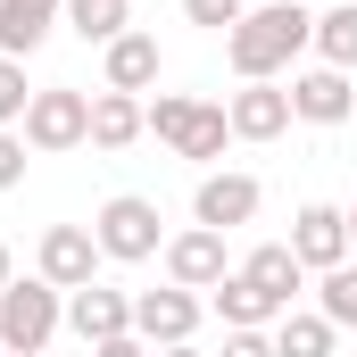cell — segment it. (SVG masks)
Returning <instances> with one entry per match:
<instances>
[{
  "label": "cell",
  "mask_w": 357,
  "mask_h": 357,
  "mask_svg": "<svg viewBox=\"0 0 357 357\" xmlns=\"http://www.w3.org/2000/svg\"><path fill=\"white\" fill-rule=\"evenodd\" d=\"M33 274H42V282H59V291L100 282V241H91V225H50V233H42V250H33Z\"/></svg>",
  "instance_id": "cell-9"
},
{
  "label": "cell",
  "mask_w": 357,
  "mask_h": 357,
  "mask_svg": "<svg viewBox=\"0 0 357 357\" xmlns=\"http://www.w3.org/2000/svg\"><path fill=\"white\" fill-rule=\"evenodd\" d=\"M349 250H357V208H349Z\"/></svg>",
  "instance_id": "cell-30"
},
{
  "label": "cell",
  "mask_w": 357,
  "mask_h": 357,
  "mask_svg": "<svg viewBox=\"0 0 357 357\" xmlns=\"http://www.w3.org/2000/svg\"><path fill=\"white\" fill-rule=\"evenodd\" d=\"M333 341H341V333H333L324 316H307V307H291V316L274 324V357H333Z\"/></svg>",
  "instance_id": "cell-20"
},
{
  "label": "cell",
  "mask_w": 357,
  "mask_h": 357,
  "mask_svg": "<svg viewBox=\"0 0 357 357\" xmlns=\"http://www.w3.org/2000/svg\"><path fill=\"white\" fill-rule=\"evenodd\" d=\"M25 150H42V158H59V150H84L91 142V91L75 84H42L33 100H25Z\"/></svg>",
  "instance_id": "cell-5"
},
{
  "label": "cell",
  "mask_w": 357,
  "mask_h": 357,
  "mask_svg": "<svg viewBox=\"0 0 357 357\" xmlns=\"http://www.w3.org/2000/svg\"><path fill=\"white\" fill-rule=\"evenodd\" d=\"M299 50H316V8H299V0H266L225 33V59L241 84H274Z\"/></svg>",
  "instance_id": "cell-1"
},
{
  "label": "cell",
  "mask_w": 357,
  "mask_h": 357,
  "mask_svg": "<svg viewBox=\"0 0 357 357\" xmlns=\"http://www.w3.org/2000/svg\"><path fill=\"white\" fill-rule=\"evenodd\" d=\"M8 282H17V258H8V241H0V291H8Z\"/></svg>",
  "instance_id": "cell-28"
},
{
  "label": "cell",
  "mask_w": 357,
  "mask_h": 357,
  "mask_svg": "<svg viewBox=\"0 0 357 357\" xmlns=\"http://www.w3.org/2000/svg\"><path fill=\"white\" fill-rule=\"evenodd\" d=\"M150 133H158L175 158H191V167H216V158H225V142H233V116H225L216 100L158 91V100H150Z\"/></svg>",
  "instance_id": "cell-3"
},
{
  "label": "cell",
  "mask_w": 357,
  "mask_h": 357,
  "mask_svg": "<svg viewBox=\"0 0 357 357\" xmlns=\"http://www.w3.org/2000/svg\"><path fill=\"white\" fill-rule=\"evenodd\" d=\"M150 133V100L133 91H91V150H133Z\"/></svg>",
  "instance_id": "cell-15"
},
{
  "label": "cell",
  "mask_w": 357,
  "mask_h": 357,
  "mask_svg": "<svg viewBox=\"0 0 357 357\" xmlns=\"http://www.w3.org/2000/svg\"><path fill=\"white\" fill-rule=\"evenodd\" d=\"M291 258H299L307 274L349 266V208H333V199H307V208L291 216Z\"/></svg>",
  "instance_id": "cell-6"
},
{
  "label": "cell",
  "mask_w": 357,
  "mask_h": 357,
  "mask_svg": "<svg viewBox=\"0 0 357 357\" xmlns=\"http://www.w3.org/2000/svg\"><path fill=\"white\" fill-rule=\"evenodd\" d=\"M183 17H191V25H208V33H233V25L250 17V0H183Z\"/></svg>",
  "instance_id": "cell-23"
},
{
  "label": "cell",
  "mask_w": 357,
  "mask_h": 357,
  "mask_svg": "<svg viewBox=\"0 0 357 357\" xmlns=\"http://www.w3.org/2000/svg\"><path fill=\"white\" fill-rule=\"evenodd\" d=\"M225 116H233V142H282L299 116H291V84H241L225 100Z\"/></svg>",
  "instance_id": "cell-11"
},
{
  "label": "cell",
  "mask_w": 357,
  "mask_h": 357,
  "mask_svg": "<svg viewBox=\"0 0 357 357\" xmlns=\"http://www.w3.org/2000/svg\"><path fill=\"white\" fill-rule=\"evenodd\" d=\"M91 241H100V258H116V266H142V258H158V250H167L158 199H142V191H116V199H100V216H91Z\"/></svg>",
  "instance_id": "cell-4"
},
{
  "label": "cell",
  "mask_w": 357,
  "mask_h": 357,
  "mask_svg": "<svg viewBox=\"0 0 357 357\" xmlns=\"http://www.w3.org/2000/svg\"><path fill=\"white\" fill-rule=\"evenodd\" d=\"M25 59H0V125H25Z\"/></svg>",
  "instance_id": "cell-24"
},
{
  "label": "cell",
  "mask_w": 357,
  "mask_h": 357,
  "mask_svg": "<svg viewBox=\"0 0 357 357\" xmlns=\"http://www.w3.org/2000/svg\"><path fill=\"white\" fill-rule=\"evenodd\" d=\"M316 67L357 75V0H341V8H324V17H316Z\"/></svg>",
  "instance_id": "cell-19"
},
{
  "label": "cell",
  "mask_w": 357,
  "mask_h": 357,
  "mask_svg": "<svg viewBox=\"0 0 357 357\" xmlns=\"http://www.w3.org/2000/svg\"><path fill=\"white\" fill-rule=\"evenodd\" d=\"M67 333H84L91 349L116 341V333H133V291H116V282H84V291H67Z\"/></svg>",
  "instance_id": "cell-12"
},
{
  "label": "cell",
  "mask_w": 357,
  "mask_h": 357,
  "mask_svg": "<svg viewBox=\"0 0 357 357\" xmlns=\"http://www.w3.org/2000/svg\"><path fill=\"white\" fill-rule=\"evenodd\" d=\"M208 299H216V316H225V333H266V324H282V307H274V299H266V291H258V282H250L241 266L225 274V282H216Z\"/></svg>",
  "instance_id": "cell-17"
},
{
  "label": "cell",
  "mask_w": 357,
  "mask_h": 357,
  "mask_svg": "<svg viewBox=\"0 0 357 357\" xmlns=\"http://www.w3.org/2000/svg\"><path fill=\"white\" fill-rule=\"evenodd\" d=\"M357 108V84L341 67H307V75H291V116L299 125H349Z\"/></svg>",
  "instance_id": "cell-13"
},
{
  "label": "cell",
  "mask_w": 357,
  "mask_h": 357,
  "mask_svg": "<svg viewBox=\"0 0 357 357\" xmlns=\"http://www.w3.org/2000/svg\"><path fill=\"white\" fill-rule=\"evenodd\" d=\"M316 316H324L333 333H357V266L316 274Z\"/></svg>",
  "instance_id": "cell-21"
},
{
  "label": "cell",
  "mask_w": 357,
  "mask_h": 357,
  "mask_svg": "<svg viewBox=\"0 0 357 357\" xmlns=\"http://www.w3.org/2000/svg\"><path fill=\"white\" fill-rule=\"evenodd\" d=\"M67 25H75L84 42H100V50H108V42L125 33V0H67Z\"/></svg>",
  "instance_id": "cell-22"
},
{
  "label": "cell",
  "mask_w": 357,
  "mask_h": 357,
  "mask_svg": "<svg viewBox=\"0 0 357 357\" xmlns=\"http://www.w3.org/2000/svg\"><path fill=\"white\" fill-rule=\"evenodd\" d=\"M158 357H199V349H191V341H183V349H158Z\"/></svg>",
  "instance_id": "cell-29"
},
{
  "label": "cell",
  "mask_w": 357,
  "mask_h": 357,
  "mask_svg": "<svg viewBox=\"0 0 357 357\" xmlns=\"http://www.w3.org/2000/svg\"><path fill=\"white\" fill-rule=\"evenodd\" d=\"M241 274L266 291L282 316H291V307H299V291H307V266L291 258V241H266V250H250V258H241Z\"/></svg>",
  "instance_id": "cell-16"
},
{
  "label": "cell",
  "mask_w": 357,
  "mask_h": 357,
  "mask_svg": "<svg viewBox=\"0 0 357 357\" xmlns=\"http://www.w3.org/2000/svg\"><path fill=\"white\" fill-rule=\"evenodd\" d=\"M225 357H274V333H225Z\"/></svg>",
  "instance_id": "cell-26"
},
{
  "label": "cell",
  "mask_w": 357,
  "mask_h": 357,
  "mask_svg": "<svg viewBox=\"0 0 357 357\" xmlns=\"http://www.w3.org/2000/svg\"><path fill=\"white\" fill-rule=\"evenodd\" d=\"M67 324V291L42 282V274H17L0 291V357H42Z\"/></svg>",
  "instance_id": "cell-2"
},
{
  "label": "cell",
  "mask_w": 357,
  "mask_h": 357,
  "mask_svg": "<svg viewBox=\"0 0 357 357\" xmlns=\"http://www.w3.org/2000/svg\"><path fill=\"white\" fill-rule=\"evenodd\" d=\"M150 84H158V33H133V25H125V33L108 42V91H133V100H142Z\"/></svg>",
  "instance_id": "cell-18"
},
{
  "label": "cell",
  "mask_w": 357,
  "mask_h": 357,
  "mask_svg": "<svg viewBox=\"0 0 357 357\" xmlns=\"http://www.w3.org/2000/svg\"><path fill=\"white\" fill-rule=\"evenodd\" d=\"M17 183H25V133L0 125V191H17Z\"/></svg>",
  "instance_id": "cell-25"
},
{
  "label": "cell",
  "mask_w": 357,
  "mask_h": 357,
  "mask_svg": "<svg viewBox=\"0 0 357 357\" xmlns=\"http://www.w3.org/2000/svg\"><path fill=\"white\" fill-rule=\"evenodd\" d=\"M167 282H183V291H216L225 282V233H208V225H183V233H167Z\"/></svg>",
  "instance_id": "cell-10"
},
{
  "label": "cell",
  "mask_w": 357,
  "mask_h": 357,
  "mask_svg": "<svg viewBox=\"0 0 357 357\" xmlns=\"http://www.w3.org/2000/svg\"><path fill=\"white\" fill-rule=\"evenodd\" d=\"M258 175H233V167H208L199 191H191V225H208V233H233V225H250L258 216Z\"/></svg>",
  "instance_id": "cell-7"
},
{
  "label": "cell",
  "mask_w": 357,
  "mask_h": 357,
  "mask_svg": "<svg viewBox=\"0 0 357 357\" xmlns=\"http://www.w3.org/2000/svg\"><path fill=\"white\" fill-rule=\"evenodd\" d=\"M133 333H142L150 349H183V341L199 333V291H183V282L133 291Z\"/></svg>",
  "instance_id": "cell-8"
},
{
  "label": "cell",
  "mask_w": 357,
  "mask_h": 357,
  "mask_svg": "<svg viewBox=\"0 0 357 357\" xmlns=\"http://www.w3.org/2000/svg\"><path fill=\"white\" fill-rule=\"evenodd\" d=\"M67 0H0V59H33L50 33H59Z\"/></svg>",
  "instance_id": "cell-14"
},
{
  "label": "cell",
  "mask_w": 357,
  "mask_h": 357,
  "mask_svg": "<svg viewBox=\"0 0 357 357\" xmlns=\"http://www.w3.org/2000/svg\"><path fill=\"white\" fill-rule=\"evenodd\" d=\"M91 357H158V349H150L142 333H116V341H100V349H91Z\"/></svg>",
  "instance_id": "cell-27"
}]
</instances>
